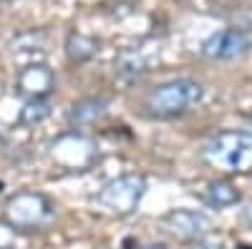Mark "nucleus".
<instances>
[{
  "instance_id": "1",
  "label": "nucleus",
  "mask_w": 252,
  "mask_h": 249,
  "mask_svg": "<svg viewBox=\"0 0 252 249\" xmlns=\"http://www.w3.org/2000/svg\"><path fill=\"white\" fill-rule=\"evenodd\" d=\"M204 159L229 174L252 171V131H220L207 141Z\"/></svg>"
},
{
  "instance_id": "2",
  "label": "nucleus",
  "mask_w": 252,
  "mask_h": 249,
  "mask_svg": "<svg viewBox=\"0 0 252 249\" xmlns=\"http://www.w3.org/2000/svg\"><path fill=\"white\" fill-rule=\"evenodd\" d=\"M199 101H202V86L197 81L174 78L152 88V93L146 96L144 109L154 118H174V116L187 113Z\"/></svg>"
},
{
  "instance_id": "3",
  "label": "nucleus",
  "mask_w": 252,
  "mask_h": 249,
  "mask_svg": "<svg viewBox=\"0 0 252 249\" xmlns=\"http://www.w3.org/2000/svg\"><path fill=\"white\" fill-rule=\"evenodd\" d=\"M144 192H146V179L139 174H126L103 186L98 194V204L103 209H109L111 214L124 217V214H131L139 206Z\"/></svg>"
},
{
  "instance_id": "4",
  "label": "nucleus",
  "mask_w": 252,
  "mask_h": 249,
  "mask_svg": "<svg viewBox=\"0 0 252 249\" xmlns=\"http://www.w3.org/2000/svg\"><path fill=\"white\" fill-rule=\"evenodd\" d=\"M48 212H51L48 201L40 194H33V192H23L5 204V217L13 226H18V229H28V226L40 224L48 217Z\"/></svg>"
},
{
  "instance_id": "5",
  "label": "nucleus",
  "mask_w": 252,
  "mask_h": 249,
  "mask_svg": "<svg viewBox=\"0 0 252 249\" xmlns=\"http://www.w3.org/2000/svg\"><path fill=\"white\" fill-rule=\"evenodd\" d=\"M250 51V38L240 28H224L212 33L202 43V55L215 58V60H232Z\"/></svg>"
},
{
  "instance_id": "6",
  "label": "nucleus",
  "mask_w": 252,
  "mask_h": 249,
  "mask_svg": "<svg viewBox=\"0 0 252 249\" xmlns=\"http://www.w3.org/2000/svg\"><path fill=\"white\" fill-rule=\"evenodd\" d=\"M161 224L169 234H174L179 239H189V242L202 239L212 232L209 217H204L202 212H194V209H174L161 219Z\"/></svg>"
},
{
  "instance_id": "7",
  "label": "nucleus",
  "mask_w": 252,
  "mask_h": 249,
  "mask_svg": "<svg viewBox=\"0 0 252 249\" xmlns=\"http://www.w3.org/2000/svg\"><path fill=\"white\" fill-rule=\"evenodd\" d=\"M53 88V73L46 66H28L18 76V91L31 96V101H40Z\"/></svg>"
},
{
  "instance_id": "8",
  "label": "nucleus",
  "mask_w": 252,
  "mask_h": 249,
  "mask_svg": "<svg viewBox=\"0 0 252 249\" xmlns=\"http://www.w3.org/2000/svg\"><path fill=\"white\" fill-rule=\"evenodd\" d=\"M103 111H106V103L103 101H96V98H83L78 103H73L71 111H68V121L73 126H89L94 123Z\"/></svg>"
},
{
  "instance_id": "9",
  "label": "nucleus",
  "mask_w": 252,
  "mask_h": 249,
  "mask_svg": "<svg viewBox=\"0 0 252 249\" xmlns=\"http://www.w3.org/2000/svg\"><path fill=\"white\" fill-rule=\"evenodd\" d=\"M207 204L217 206V209H222V206H232L240 201V192L235 189L229 181H212L207 186V194H204Z\"/></svg>"
},
{
  "instance_id": "10",
  "label": "nucleus",
  "mask_w": 252,
  "mask_h": 249,
  "mask_svg": "<svg viewBox=\"0 0 252 249\" xmlns=\"http://www.w3.org/2000/svg\"><path fill=\"white\" fill-rule=\"evenodd\" d=\"M48 113H51L48 103H43V101H28L26 106L20 109L18 121L23 123V126H35V123H40V121H43Z\"/></svg>"
},
{
  "instance_id": "11",
  "label": "nucleus",
  "mask_w": 252,
  "mask_h": 249,
  "mask_svg": "<svg viewBox=\"0 0 252 249\" xmlns=\"http://www.w3.org/2000/svg\"><path fill=\"white\" fill-rule=\"evenodd\" d=\"M245 221H247V226H250V229H252V201L245 206Z\"/></svg>"
},
{
  "instance_id": "12",
  "label": "nucleus",
  "mask_w": 252,
  "mask_h": 249,
  "mask_svg": "<svg viewBox=\"0 0 252 249\" xmlns=\"http://www.w3.org/2000/svg\"><path fill=\"white\" fill-rule=\"evenodd\" d=\"M194 249H215V247H209V244H197Z\"/></svg>"
},
{
  "instance_id": "13",
  "label": "nucleus",
  "mask_w": 252,
  "mask_h": 249,
  "mask_svg": "<svg viewBox=\"0 0 252 249\" xmlns=\"http://www.w3.org/2000/svg\"><path fill=\"white\" fill-rule=\"evenodd\" d=\"M144 249H166V247H159V244H152V247H144Z\"/></svg>"
},
{
  "instance_id": "14",
  "label": "nucleus",
  "mask_w": 252,
  "mask_h": 249,
  "mask_svg": "<svg viewBox=\"0 0 252 249\" xmlns=\"http://www.w3.org/2000/svg\"><path fill=\"white\" fill-rule=\"evenodd\" d=\"M240 249H252V247H247V244H242V247H240Z\"/></svg>"
},
{
  "instance_id": "15",
  "label": "nucleus",
  "mask_w": 252,
  "mask_h": 249,
  "mask_svg": "<svg viewBox=\"0 0 252 249\" xmlns=\"http://www.w3.org/2000/svg\"><path fill=\"white\" fill-rule=\"evenodd\" d=\"M0 192H3V181H0Z\"/></svg>"
},
{
  "instance_id": "16",
  "label": "nucleus",
  "mask_w": 252,
  "mask_h": 249,
  "mask_svg": "<svg viewBox=\"0 0 252 249\" xmlns=\"http://www.w3.org/2000/svg\"><path fill=\"white\" fill-rule=\"evenodd\" d=\"M0 249H10V247H0Z\"/></svg>"
},
{
  "instance_id": "17",
  "label": "nucleus",
  "mask_w": 252,
  "mask_h": 249,
  "mask_svg": "<svg viewBox=\"0 0 252 249\" xmlns=\"http://www.w3.org/2000/svg\"><path fill=\"white\" fill-rule=\"evenodd\" d=\"M250 123H252V116H250Z\"/></svg>"
}]
</instances>
